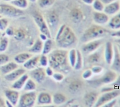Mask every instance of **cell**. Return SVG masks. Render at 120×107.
Masks as SVG:
<instances>
[{
  "instance_id": "e575fe53",
  "label": "cell",
  "mask_w": 120,
  "mask_h": 107,
  "mask_svg": "<svg viewBox=\"0 0 120 107\" xmlns=\"http://www.w3.org/2000/svg\"><path fill=\"white\" fill-rule=\"evenodd\" d=\"M8 41L6 38H3L1 41L0 44V50L1 51H4L7 47Z\"/></svg>"
},
{
  "instance_id": "ba28073f",
  "label": "cell",
  "mask_w": 120,
  "mask_h": 107,
  "mask_svg": "<svg viewBox=\"0 0 120 107\" xmlns=\"http://www.w3.org/2000/svg\"><path fill=\"white\" fill-rule=\"evenodd\" d=\"M36 96L34 93H31L26 94L21 98L20 104L22 107L28 106L34 102Z\"/></svg>"
},
{
  "instance_id": "277c9868",
  "label": "cell",
  "mask_w": 120,
  "mask_h": 107,
  "mask_svg": "<svg viewBox=\"0 0 120 107\" xmlns=\"http://www.w3.org/2000/svg\"><path fill=\"white\" fill-rule=\"evenodd\" d=\"M34 20L41 34L48 38H51V33L50 29L42 15L40 14L36 13L34 15Z\"/></svg>"
},
{
  "instance_id": "c3c4849f",
  "label": "cell",
  "mask_w": 120,
  "mask_h": 107,
  "mask_svg": "<svg viewBox=\"0 0 120 107\" xmlns=\"http://www.w3.org/2000/svg\"><path fill=\"white\" fill-rule=\"evenodd\" d=\"M48 74H49V75H51V71L50 70H49V69H48Z\"/></svg>"
},
{
  "instance_id": "3957f363",
  "label": "cell",
  "mask_w": 120,
  "mask_h": 107,
  "mask_svg": "<svg viewBox=\"0 0 120 107\" xmlns=\"http://www.w3.org/2000/svg\"><path fill=\"white\" fill-rule=\"evenodd\" d=\"M0 14L2 16L9 18H17L23 15L22 10L14 6L8 4H1L0 6Z\"/></svg>"
},
{
  "instance_id": "83f0119b",
  "label": "cell",
  "mask_w": 120,
  "mask_h": 107,
  "mask_svg": "<svg viewBox=\"0 0 120 107\" xmlns=\"http://www.w3.org/2000/svg\"><path fill=\"white\" fill-rule=\"evenodd\" d=\"M14 37L17 40H21L23 39L25 37V34L22 30L18 29L14 32Z\"/></svg>"
},
{
  "instance_id": "60d3db41",
  "label": "cell",
  "mask_w": 120,
  "mask_h": 107,
  "mask_svg": "<svg viewBox=\"0 0 120 107\" xmlns=\"http://www.w3.org/2000/svg\"><path fill=\"white\" fill-rule=\"evenodd\" d=\"M83 3L87 5H92L95 0H81Z\"/></svg>"
},
{
  "instance_id": "f6af8a7d",
  "label": "cell",
  "mask_w": 120,
  "mask_h": 107,
  "mask_svg": "<svg viewBox=\"0 0 120 107\" xmlns=\"http://www.w3.org/2000/svg\"><path fill=\"white\" fill-rule=\"evenodd\" d=\"M55 77V78H56V79H62V77L60 75H55L54 76Z\"/></svg>"
},
{
  "instance_id": "2e32d148",
  "label": "cell",
  "mask_w": 120,
  "mask_h": 107,
  "mask_svg": "<svg viewBox=\"0 0 120 107\" xmlns=\"http://www.w3.org/2000/svg\"><path fill=\"white\" fill-rule=\"evenodd\" d=\"M55 0H38V5L42 8H49L53 6Z\"/></svg>"
},
{
  "instance_id": "603a6c76",
  "label": "cell",
  "mask_w": 120,
  "mask_h": 107,
  "mask_svg": "<svg viewBox=\"0 0 120 107\" xmlns=\"http://www.w3.org/2000/svg\"><path fill=\"white\" fill-rule=\"evenodd\" d=\"M16 67L17 65L13 63H11L2 67L1 68V70L2 72L4 73H6L13 70L16 68Z\"/></svg>"
},
{
  "instance_id": "9a60e30c",
  "label": "cell",
  "mask_w": 120,
  "mask_h": 107,
  "mask_svg": "<svg viewBox=\"0 0 120 107\" xmlns=\"http://www.w3.org/2000/svg\"><path fill=\"white\" fill-rule=\"evenodd\" d=\"M112 56V45L111 43L108 42L106 45L105 57L107 61L109 64L111 63Z\"/></svg>"
},
{
  "instance_id": "ee69618b",
  "label": "cell",
  "mask_w": 120,
  "mask_h": 107,
  "mask_svg": "<svg viewBox=\"0 0 120 107\" xmlns=\"http://www.w3.org/2000/svg\"><path fill=\"white\" fill-rule=\"evenodd\" d=\"M111 36L113 37H120V31L112 33L111 34Z\"/></svg>"
},
{
  "instance_id": "5b68a950",
  "label": "cell",
  "mask_w": 120,
  "mask_h": 107,
  "mask_svg": "<svg viewBox=\"0 0 120 107\" xmlns=\"http://www.w3.org/2000/svg\"><path fill=\"white\" fill-rule=\"evenodd\" d=\"M93 18L94 22L98 25L105 24L109 21V15L104 12H94Z\"/></svg>"
},
{
  "instance_id": "f35d334b",
  "label": "cell",
  "mask_w": 120,
  "mask_h": 107,
  "mask_svg": "<svg viewBox=\"0 0 120 107\" xmlns=\"http://www.w3.org/2000/svg\"><path fill=\"white\" fill-rule=\"evenodd\" d=\"M8 60V57L4 54H2L0 56V64L6 62Z\"/></svg>"
},
{
  "instance_id": "7a4b0ae2",
  "label": "cell",
  "mask_w": 120,
  "mask_h": 107,
  "mask_svg": "<svg viewBox=\"0 0 120 107\" xmlns=\"http://www.w3.org/2000/svg\"><path fill=\"white\" fill-rule=\"evenodd\" d=\"M108 32L105 29L99 25H94L85 31L82 38V41L87 42L104 36Z\"/></svg>"
},
{
  "instance_id": "e0dca14e",
  "label": "cell",
  "mask_w": 120,
  "mask_h": 107,
  "mask_svg": "<svg viewBox=\"0 0 120 107\" xmlns=\"http://www.w3.org/2000/svg\"><path fill=\"white\" fill-rule=\"evenodd\" d=\"M92 5L95 11L103 12L105 6L101 0H95Z\"/></svg>"
},
{
  "instance_id": "d590c367",
  "label": "cell",
  "mask_w": 120,
  "mask_h": 107,
  "mask_svg": "<svg viewBox=\"0 0 120 107\" xmlns=\"http://www.w3.org/2000/svg\"><path fill=\"white\" fill-rule=\"evenodd\" d=\"M99 58V54L97 53H95L90 56L89 60L91 63H95L98 61Z\"/></svg>"
},
{
  "instance_id": "ac0fdd59",
  "label": "cell",
  "mask_w": 120,
  "mask_h": 107,
  "mask_svg": "<svg viewBox=\"0 0 120 107\" xmlns=\"http://www.w3.org/2000/svg\"><path fill=\"white\" fill-rule=\"evenodd\" d=\"M24 72V71L22 69H19L16 71L6 76V79L8 81H13L19 78Z\"/></svg>"
},
{
  "instance_id": "d6986e66",
  "label": "cell",
  "mask_w": 120,
  "mask_h": 107,
  "mask_svg": "<svg viewBox=\"0 0 120 107\" xmlns=\"http://www.w3.org/2000/svg\"><path fill=\"white\" fill-rule=\"evenodd\" d=\"M96 95L94 93H90L86 96L85 98V103L87 105L90 107L96 101Z\"/></svg>"
},
{
  "instance_id": "bcb514c9",
  "label": "cell",
  "mask_w": 120,
  "mask_h": 107,
  "mask_svg": "<svg viewBox=\"0 0 120 107\" xmlns=\"http://www.w3.org/2000/svg\"><path fill=\"white\" fill-rule=\"evenodd\" d=\"M28 0L32 3H36L38 0Z\"/></svg>"
},
{
  "instance_id": "52a82bcc",
  "label": "cell",
  "mask_w": 120,
  "mask_h": 107,
  "mask_svg": "<svg viewBox=\"0 0 120 107\" xmlns=\"http://www.w3.org/2000/svg\"><path fill=\"white\" fill-rule=\"evenodd\" d=\"M70 19L75 23H80L82 21L83 18V14L81 10L75 8L73 9L70 14Z\"/></svg>"
},
{
  "instance_id": "836d02e7",
  "label": "cell",
  "mask_w": 120,
  "mask_h": 107,
  "mask_svg": "<svg viewBox=\"0 0 120 107\" xmlns=\"http://www.w3.org/2000/svg\"><path fill=\"white\" fill-rule=\"evenodd\" d=\"M51 40L49 39L47 40L45 43L43 51V53L46 54L50 52V50H51Z\"/></svg>"
},
{
  "instance_id": "4dcf8cb0",
  "label": "cell",
  "mask_w": 120,
  "mask_h": 107,
  "mask_svg": "<svg viewBox=\"0 0 120 107\" xmlns=\"http://www.w3.org/2000/svg\"><path fill=\"white\" fill-rule=\"evenodd\" d=\"M50 96L48 94H42L40 96L39 101L41 103H48L50 102Z\"/></svg>"
},
{
  "instance_id": "484cf974",
  "label": "cell",
  "mask_w": 120,
  "mask_h": 107,
  "mask_svg": "<svg viewBox=\"0 0 120 107\" xmlns=\"http://www.w3.org/2000/svg\"><path fill=\"white\" fill-rule=\"evenodd\" d=\"M30 57L29 54L26 53H23L17 56L15 59L19 63H22L28 59Z\"/></svg>"
},
{
  "instance_id": "74e56055",
  "label": "cell",
  "mask_w": 120,
  "mask_h": 107,
  "mask_svg": "<svg viewBox=\"0 0 120 107\" xmlns=\"http://www.w3.org/2000/svg\"><path fill=\"white\" fill-rule=\"evenodd\" d=\"M75 50H71L70 54L71 60L73 64V63L75 62Z\"/></svg>"
},
{
  "instance_id": "7dc6e473",
  "label": "cell",
  "mask_w": 120,
  "mask_h": 107,
  "mask_svg": "<svg viewBox=\"0 0 120 107\" xmlns=\"http://www.w3.org/2000/svg\"><path fill=\"white\" fill-rule=\"evenodd\" d=\"M4 1L6 2H10L14 0H3Z\"/></svg>"
},
{
  "instance_id": "4fadbf2b",
  "label": "cell",
  "mask_w": 120,
  "mask_h": 107,
  "mask_svg": "<svg viewBox=\"0 0 120 107\" xmlns=\"http://www.w3.org/2000/svg\"><path fill=\"white\" fill-rule=\"evenodd\" d=\"M10 3L11 5L21 10L26 9L29 5L28 0H14Z\"/></svg>"
},
{
  "instance_id": "f546056e",
  "label": "cell",
  "mask_w": 120,
  "mask_h": 107,
  "mask_svg": "<svg viewBox=\"0 0 120 107\" xmlns=\"http://www.w3.org/2000/svg\"><path fill=\"white\" fill-rule=\"evenodd\" d=\"M37 60V58H35L34 59L30 60L25 64L24 67L28 68H33L36 64Z\"/></svg>"
},
{
  "instance_id": "7bdbcfd3",
  "label": "cell",
  "mask_w": 120,
  "mask_h": 107,
  "mask_svg": "<svg viewBox=\"0 0 120 107\" xmlns=\"http://www.w3.org/2000/svg\"><path fill=\"white\" fill-rule=\"evenodd\" d=\"M41 62L42 65H45L46 64V58L45 56L42 57L41 60Z\"/></svg>"
},
{
  "instance_id": "5bb4252c",
  "label": "cell",
  "mask_w": 120,
  "mask_h": 107,
  "mask_svg": "<svg viewBox=\"0 0 120 107\" xmlns=\"http://www.w3.org/2000/svg\"><path fill=\"white\" fill-rule=\"evenodd\" d=\"M109 27L113 29H117L120 28V14L115 16L109 21Z\"/></svg>"
},
{
  "instance_id": "1f68e13d",
  "label": "cell",
  "mask_w": 120,
  "mask_h": 107,
  "mask_svg": "<svg viewBox=\"0 0 120 107\" xmlns=\"http://www.w3.org/2000/svg\"><path fill=\"white\" fill-rule=\"evenodd\" d=\"M8 22L6 19L2 18H0V29L1 31H4L8 28Z\"/></svg>"
},
{
  "instance_id": "7402d4cb",
  "label": "cell",
  "mask_w": 120,
  "mask_h": 107,
  "mask_svg": "<svg viewBox=\"0 0 120 107\" xmlns=\"http://www.w3.org/2000/svg\"><path fill=\"white\" fill-rule=\"evenodd\" d=\"M33 75L36 80L40 81L44 77V73L41 69H36L33 71Z\"/></svg>"
},
{
  "instance_id": "4316f807",
  "label": "cell",
  "mask_w": 120,
  "mask_h": 107,
  "mask_svg": "<svg viewBox=\"0 0 120 107\" xmlns=\"http://www.w3.org/2000/svg\"><path fill=\"white\" fill-rule=\"evenodd\" d=\"M81 83L79 81H75L72 82L70 86V89L73 92H76L81 88Z\"/></svg>"
},
{
  "instance_id": "681fc988",
  "label": "cell",
  "mask_w": 120,
  "mask_h": 107,
  "mask_svg": "<svg viewBox=\"0 0 120 107\" xmlns=\"http://www.w3.org/2000/svg\"><path fill=\"white\" fill-rule=\"evenodd\" d=\"M118 83L119 84H120V78H119L118 81Z\"/></svg>"
},
{
  "instance_id": "f1b7e54d",
  "label": "cell",
  "mask_w": 120,
  "mask_h": 107,
  "mask_svg": "<svg viewBox=\"0 0 120 107\" xmlns=\"http://www.w3.org/2000/svg\"><path fill=\"white\" fill-rule=\"evenodd\" d=\"M27 76H23L20 80L15 83L13 86L14 88L16 89H20L22 87L25 82L27 78Z\"/></svg>"
},
{
  "instance_id": "8fae6325",
  "label": "cell",
  "mask_w": 120,
  "mask_h": 107,
  "mask_svg": "<svg viewBox=\"0 0 120 107\" xmlns=\"http://www.w3.org/2000/svg\"><path fill=\"white\" fill-rule=\"evenodd\" d=\"M48 26L52 29L56 28L58 25L59 17L54 12H51L49 15L48 18Z\"/></svg>"
},
{
  "instance_id": "7c38bea8",
  "label": "cell",
  "mask_w": 120,
  "mask_h": 107,
  "mask_svg": "<svg viewBox=\"0 0 120 107\" xmlns=\"http://www.w3.org/2000/svg\"><path fill=\"white\" fill-rule=\"evenodd\" d=\"M52 62L57 66L59 64H63L66 60L65 56L61 53H58L53 54L51 57Z\"/></svg>"
},
{
  "instance_id": "cb8c5ba5",
  "label": "cell",
  "mask_w": 120,
  "mask_h": 107,
  "mask_svg": "<svg viewBox=\"0 0 120 107\" xmlns=\"http://www.w3.org/2000/svg\"><path fill=\"white\" fill-rule=\"evenodd\" d=\"M113 67L116 70L119 71L120 70V55L117 50H116Z\"/></svg>"
},
{
  "instance_id": "9c48e42d",
  "label": "cell",
  "mask_w": 120,
  "mask_h": 107,
  "mask_svg": "<svg viewBox=\"0 0 120 107\" xmlns=\"http://www.w3.org/2000/svg\"><path fill=\"white\" fill-rule=\"evenodd\" d=\"M101 41L99 40L93 41L86 44L83 47L82 50L85 53H88L96 50L100 45Z\"/></svg>"
},
{
  "instance_id": "ab89813d",
  "label": "cell",
  "mask_w": 120,
  "mask_h": 107,
  "mask_svg": "<svg viewBox=\"0 0 120 107\" xmlns=\"http://www.w3.org/2000/svg\"><path fill=\"white\" fill-rule=\"evenodd\" d=\"M117 0H101L105 5H108V4L113 3L116 1Z\"/></svg>"
},
{
  "instance_id": "ffe728a7",
  "label": "cell",
  "mask_w": 120,
  "mask_h": 107,
  "mask_svg": "<svg viewBox=\"0 0 120 107\" xmlns=\"http://www.w3.org/2000/svg\"><path fill=\"white\" fill-rule=\"evenodd\" d=\"M6 94L8 99L14 104H15L18 99V93L15 92L8 91L6 92Z\"/></svg>"
},
{
  "instance_id": "6da1fadb",
  "label": "cell",
  "mask_w": 120,
  "mask_h": 107,
  "mask_svg": "<svg viewBox=\"0 0 120 107\" xmlns=\"http://www.w3.org/2000/svg\"><path fill=\"white\" fill-rule=\"evenodd\" d=\"M75 38L74 33L71 29L64 25L60 27L58 32L56 40L59 44L62 46H66L73 43Z\"/></svg>"
},
{
  "instance_id": "8992f818",
  "label": "cell",
  "mask_w": 120,
  "mask_h": 107,
  "mask_svg": "<svg viewBox=\"0 0 120 107\" xmlns=\"http://www.w3.org/2000/svg\"><path fill=\"white\" fill-rule=\"evenodd\" d=\"M120 8V3L116 1L105 6L104 12L108 15L115 14Z\"/></svg>"
},
{
  "instance_id": "44dd1931",
  "label": "cell",
  "mask_w": 120,
  "mask_h": 107,
  "mask_svg": "<svg viewBox=\"0 0 120 107\" xmlns=\"http://www.w3.org/2000/svg\"><path fill=\"white\" fill-rule=\"evenodd\" d=\"M116 76L115 74L112 72H109L101 80L102 82L104 83H108L113 81L115 78Z\"/></svg>"
},
{
  "instance_id": "b9f144b4",
  "label": "cell",
  "mask_w": 120,
  "mask_h": 107,
  "mask_svg": "<svg viewBox=\"0 0 120 107\" xmlns=\"http://www.w3.org/2000/svg\"><path fill=\"white\" fill-rule=\"evenodd\" d=\"M14 32L13 30L11 28H7L6 29V33L8 35H14Z\"/></svg>"
},
{
  "instance_id": "d6a6232c",
  "label": "cell",
  "mask_w": 120,
  "mask_h": 107,
  "mask_svg": "<svg viewBox=\"0 0 120 107\" xmlns=\"http://www.w3.org/2000/svg\"><path fill=\"white\" fill-rule=\"evenodd\" d=\"M65 100V97L61 94H58L54 97V101L56 103H60L64 102Z\"/></svg>"
},
{
  "instance_id": "8d00e7d4",
  "label": "cell",
  "mask_w": 120,
  "mask_h": 107,
  "mask_svg": "<svg viewBox=\"0 0 120 107\" xmlns=\"http://www.w3.org/2000/svg\"><path fill=\"white\" fill-rule=\"evenodd\" d=\"M35 85L34 82L31 80L29 81L26 84L25 89H32L35 88Z\"/></svg>"
},
{
  "instance_id": "30bf717a",
  "label": "cell",
  "mask_w": 120,
  "mask_h": 107,
  "mask_svg": "<svg viewBox=\"0 0 120 107\" xmlns=\"http://www.w3.org/2000/svg\"><path fill=\"white\" fill-rule=\"evenodd\" d=\"M118 94V93L116 92H112L105 94L102 96L98 100L97 103L96 104V106H100L107 102L111 100L117 96Z\"/></svg>"
},
{
  "instance_id": "d4e9b609",
  "label": "cell",
  "mask_w": 120,
  "mask_h": 107,
  "mask_svg": "<svg viewBox=\"0 0 120 107\" xmlns=\"http://www.w3.org/2000/svg\"><path fill=\"white\" fill-rule=\"evenodd\" d=\"M42 48V43L40 40H38L36 42V43L30 49V51L34 53H37L40 52Z\"/></svg>"
}]
</instances>
